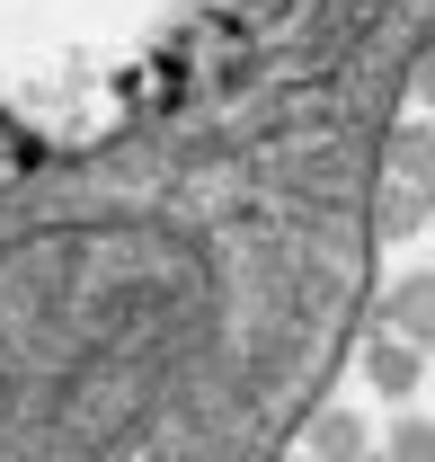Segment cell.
<instances>
[{"instance_id": "6da1fadb", "label": "cell", "mask_w": 435, "mask_h": 462, "mask_svg": "<svg viewBox=\"0 0 435 462\" xmlns=\"http://www.w3.org/2000/svg\"><path fill=\"white\" fill-rule=\"evenodd\" d=\"M382 329H391V338H409L418 356H427V346H435V276H400L391 302H382Z\"/></svg>"}, {"instance_id": "7a4b0ae2", "label": "cell", "mask_w": 435, "mask_h": 462, "mask_svg": "<svg viewBox=\"0 0 435 462\" xmlns=\"http://www.w3.org/2000/svg\"><path fill=\"white\" fill-rule=\"evenodd\" d=\"M365 374H374V392H391V401H409V392H418V374H427V356H418L409 338H391V329H382V338L365 346Z\"/></svg>"}, {"instance_id": "3957f363", "label": "cell", "mask_w": 435, "mask_h": 462, "mask_svg": "<svg viewBox=\"0 0 435 462\" xmlns=\"http://www.w3.org/2000/svg\"><path fill=\"white\" fill-rule=\"evenodd\" d=\"M311 462H365V418L356 409H320L311 418Z\"/></svg>"}, {"instance_id": "277c9868", "label": "cell", "mask_w": 435, "mask_h": 462, "mask_svg": "<svg viewBox=\"0 0 435 462\" xmlns=\"http://www.w3.org/2000/svg\"><path fill=\"white\" fill-rule=\"evenodd\" d=\"M391 170H400V187H427L435 178V125H400L391 134Z\"/></svg>"}, {"instance_id": "5b68a950", "label": "cell", "mask_w": 435, "mask_h": 462, "mask_svg": "<svg viewBox=\"0 0 435 462\" xmlns=\"http://www.w3.org/2000/svg\"><path fill=\"white\" fill-rule=\"evenodd\" d=\"M374 223H382V231H418V223H427V196H418V187H382Z\"/></svg>"}, {"instance_id": "8992f818", "label": "cell", "mask_w": 435, "mask_h": 462, "mask_svg": "<svg viewBox=\"0 0 435 462\" xmlns=\"http://www.w3.org/2000/svg\"><path fill=\"white\" fill-rule=\"evenodd\" d=\"M391 462H435V427H427V418H400V436H391Z\"/></svg>"}, {"instance_id": "52a82bcc", "label": "cell", "mask_w": 435, "mask_h": 462, "mask_svg": "<svg viewBox=\"0 0 435 462\" xmlns=\"http://www.w3.org/2000/svg\"><path fill=\"white\" fill-rule=\"evenodd\" d=\"M409 89H418V98H427V107H435V54L418 62V71H409Z\"/></svg>"}, {"instance_id": "ba28073f", "label": "cell", "mask_w": 435, "mask_h": 462, "mask_svg": "<svg viewBox=\"0 0 435 462\" xmlns=\"http://www.w3.org/2000/svg\"><path fill=\"white\" fill-rule=\"evenodd\" d=\"M418 196H427V214H435V178H427V187H418Z\"/></svg>"}, {"instance_id": "9c48e42d", "label": "cell", "mask_w": 435, "mask_h": 462, "mask_svg": "<svg viewBox=\"0 0 435 462\" xmlns=\"http://www.w3.org/2000/svg\"><path fill=\"white\" fill-rule=\"evenodd\" d=\"M365 462H391V454H365Z\"/></svg>"}, {"instance_id": "30bf717a", "label": "cell", "mask_w": 435, "mask_h": 462, "mask_svg": "<svg viewBox=\"0 0 435 462\" xmlns=\"http://www.w3.org/2000/svg\"><path fill=\"white\" fill-rule=\"evenodd\" d=\"M302 462H311V454H302Z\"/></svg>"}]
</instances>
